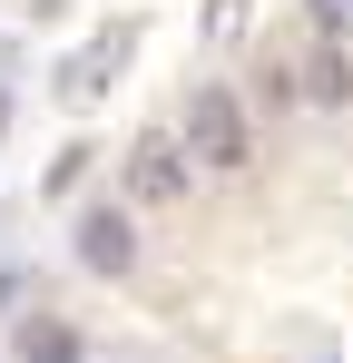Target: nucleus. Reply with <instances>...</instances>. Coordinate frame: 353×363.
Instances as JSON below:
<instances>
[{"label":"nucleus","mask_w":353,"mask_h":363,"mask_svg":"<svg viewBox=\"0 0 353 363\" xmlns=\"http://www.w3.org/2000/svg\"><path fill=\"white\" fill-rule=\"evenodd\" d=\"M344 20H353V0H344Z\"/></svg>","instance_id":"nucleus-8"},{"label":"nucleus","mask_w":353,"mask_h":363,"mask_svg":"<svg viewBox=\"0 0 353 363\" xmlns=\"http://www.w3.org/2000/svg\"><path fill=\"white\" fill-rule=\"evenodd\" d=\"M128 196H138V206H176V196H186V147H176L167 128H147V138L128 147Z\"/></svg>","instance_id":"nucleus-3"},{"label":"nucleus","mask_w":353,"mask_h":363,"mask_svg":"<svg viewBox=\"0 0 353 363\" xmlns=\"http://www.w3.org/2000/svg\"><path fill=\"white\" fill-rule=\"evenodd\" d=\"M176 147H186V167H245L255 157V128L235 108V89H186V118H176Z\"/></svg>","instance_id":"nucleus-1"},{"label":"nucleus","mask_w":353,"mask_h":363,"mask_svg":"<svg viewBox=\"0 0 353 363\" xmlns=\"http://www.w3.org/2000/svg\"><path fill=\"white\" fill-rule=\"evenodd\" d=\"M79 265H89V275H138V226H128V206H89V216H79Z\"/></svg>","instance_id":"nucleus-4"},{"label":"nucleus","mask_w":353,"mask_h":363,"mask_svg":"<svg viewBox=\"0 0 353 363\" xmlns=\"http://www.w3.org/2000/svg\"><path fill=\"white\" fill-rule=\"evenodd\" d=\"M20 354H30V363H79V334L40 314V324H20Z\"/></svg>","instance_id":"nucleus-5"},{"label":"nucleus","mask_w":353,"mask_h":363,"mask_svg":"<svg viewBox=\"0 0 353 363\" xmlns=\"http://www.w3.org/2000/svg\"><path fill=\"white\" fill-rule=\"evenodd\" d=\"M304 30H314V40H334V30H344V0H304Z\"/></svg>","instance_id":"nucleus-7"},{"label":"nucleus","mask_w":353,"mask_h":363,"mask_svg":"<svg viewBox=\"0 0 353 363\" xmlns=\"http://www.w3.org/2000/svg\"><path fill=\"white\" fill-rule=\"evenodd\" d=\"M138 60V20H108V30H89L69 60H59V99L69 108H89V99H108L118 89V69Z\"/></svg>","instance_id":"nucleus-2"},{"label":"nucleus","mask_w":353,"mask_h":363,"mask_svg":"<svg viewBox=\"0 0 353 363\" xmlns=\"http://www.w3.org/2000/svg\"><path fill=\"white\" fill-rule=\"evenodd\" d=\"M196 30H206V40H216V50H226L235 30H245V0H206V10H196Z\"/></svg>","instance_id":"nucleus-6"}]
</instances>
